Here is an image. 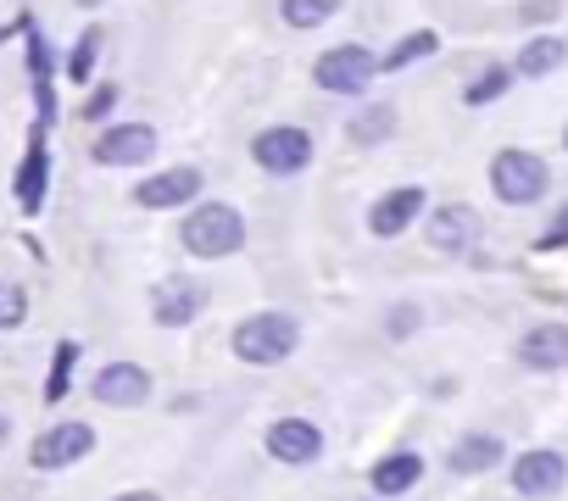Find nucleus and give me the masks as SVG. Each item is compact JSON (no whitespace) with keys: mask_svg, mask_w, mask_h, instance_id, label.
I'll list each match as a JSON object with an SVG mask.
<instances>
[{"mask_svg":"<svg viewBox=\"0 0 568 501\" xmlns=\"http://www.w3.org/2000/svg\"><path fill=\"white\" fill-rule=\"evenodd\" d=\"M302 346V324L291 313H251L240 329H234V357L251 362V368H273Z\"/></svg>","mask_w":568,"mask_h":501,"instance_id":"nucleus-1","label":"nucleus"},{"mask_svg":"<svg viewBox=\"0 0 568 501\" xmlns=\"http://www.w3.org/2000/svg\"><path fill=\"white\" fill-rule=\"evenodd\" d=\"M179 239H184L190 257H234V250L245 245V217L234 206H223V201H206V206H195L184 217Z\"/></svg>","mask_w":568,"mask_h":501,"instance_id":"nucleus-2","label":"nucleus"},{"mask_svg":"<svg viewBox=\"0 0 568 501\" xmlns=\"http://www.w3.org/2000/svg\"><path fill=\"white\" fill-rule=\"evenodd\" d=\"M546 184H551V173H546V162H540L535 151H501V156L490 162V190H496L507 206L540 201Z\"/></svg>","mask_w":568,"mask_h":501,"instance_id":"nucleus-3","label":"nucleus"},{"mask_svg":"<svg viewBox=\"0 0 568 501\" xmlns=\"http://www.w3.org/2000/svg\"><path fill=\"white\" fill-rule=\"evenodd\" d=\"M374 73H379V62H374V51H363V45H335V51H324L318 68H313L318 90H329V95H363V90L374 84Z\"/></svg>","mask_w":568,"mask_h":501,"instance_id":"nucleus-4","label":"nucleus"},{"mask_svg":"<svg viewBox=\"0 0 568 501\" xmlns=\"http://www.w3.org/2000/svg\"><path fill=\"white\" fill-rule=\"evenodd\" d=\"M251 156H256V167H267V173H302L307 162H313V134L307 129H291V123H278V129H262L256 134V145H251Z\"/></svg>","mask_w":568,"mask_h":501,"instance_id":"nucleus-5","label":"nucleus"},{"mask_svg":"<svg viewBox=\"0 0 568 501\" xmlns=\"http://www.w3.org/2000/svg\"><path fill=\"white\" fill-rule=\"evenodd\" d=\"M95 451V429L90 423H57L34 440V468L40 473H57V468H73Z\"/></svg>","mask_w":568,"mask_h":501,"instance_id":"nucleus-6","label":"nucleus"},{"mask_svg":"<svg viewBox=\"0 0 568 501\" xmlns=\"http://www.w3.org/2000/svg\"><path fill=\"white\" fill-rule=\"evenodd\" d=\"M568 484V462L557 457V451H524L518 462H513V490L524 495V501H546V495H557Z\"/></svg>","mask_w":568,"mask_h":501,"instance_id":"nucleus-7","label":"nucleus"},{"mask_svg":"<svg viewBox=\"0 0 568 501\" xmlns=\"http://www.w3.org/2000/svg\"><path fill=\"white\" fill-rule=\"evenodd\" d=\"M151 156H156V129L151 123H123V129H106L95 140L101 167H134V162H151Z\"/></svg>","mask_w":568,"mask_h":501,"instance_id":"nucleus-8","label":"nucleus"},{"mask_svg":"<svg viewBox=\"0 0 568 501\" xmlns=\"http://www.w3.org/2000/svg\"><path fill=\"white\" fill-rule=\"evenodd\" d=\"M318 451H324V434H318V423H307V418H278V423L267 429V457L291 462V468L318 462Z\"/></svg>","mask_w":568,"mask_h":501,"instance_id":"nucleus-9","label":"nucleus"},{"mask_svg":"<svg viewBox=\"0 0 568 501\" xmlns=\"http://www.w3.org/2000/svg\"><path fill=\"white\" fill-rule=\"evenodd\" d=\"M479 212L474 206H435V217H429V245L435 250H446V257H463V250H474L479 245Z\"/></svg>","mask_w":568,"mask_h":501,"instance_id":"nucleus-10","label":"nucleus"},{"mask_svg":"<svg viewBox=\"0 0 568 501\" xmlns=\"http://www.w3.org/2000/svg\"><path fill=\"white\" fill-rule=\"evenodd\" d=\"M201 307H206V285H195V279H168L151 296V313H156L162 329H184Z\"/></svg>","mask_w":568,"mask_h":501,"instance_id":"nucleus-11","label":"nucleus"},{"mask_svg":"<svg viewBox=\"0 0 568 501\" xmlns=\"http://www.w3.org/2000/svg\"><path fill=\"white\" fill-rule=\"evenodd\" d=\"M145 396H151V374L134 368V362H112V368L95 374V401L101 407H145Z\"/></svg>","mask_w":568,"mask_h":501,"instance_id":"nucleus-12","label":"nucleus"},{"mask_svg":"<svg viewBox=\"0 0 568 501\" xmlns=\"http://www.w3.org/2000/svg\"><path fill=\"white\" fill-rule=\"evenodd\" d=\"M418 212H424V190H418V184H402V190H390V195L374 201L368 228H374L379 239H396V234H407V223H413Z\"/></svg>","mask_w":568,"mask_h":501,"instance_id":"nucleus-13","label":"nucleus"},{"mask_svg":"<svg viewBox=\"0 0 568 501\" xmlns=\"http://www.w3.org/2000/svg\"><path fill=\"white\" fill-rule=\"evenodd\" d=\"M195 190H201V173H195V167H168V173L145 178V184L134 190V201H140V206H151V212H168V206L195 201Z\"/></svg>","mask_w":568,"mask_h":501,"instance_id":"nucleus-14","label":"nucleus"},{"mask_svg":"<svg viewBox=\"0 0 568 501\" xmlns=\"http://www.w3.org/2000/svg\"><path fill=\"white\" fill-rule=\"evenodd\" d=\"M518 362L524 368H562L568 362V329L562 324H535L518 340Z\"/></svg>","mask_w":568,"mask_h":501,"instance_id":"nucleus-15","label":"nucleus"},{"mask_svg":"<svg viewBox=\"0 0 568 501\" xmlns=\"http://www.w3.org/2000/svg\"><path fill=\"white\" fill-rule=\"evenodd\" d=\"M418 473H424V457L418 451H396V457H385V462H374V490L379 495H402V490H413L418 484Z\"/></svg>","mask_w":568,"mask_h":501,"instance_id":"nucleus-16","label":"nucleus"},{"mask_svg":"<svg viewBox=\"0 0 568 501\" xmlns=\"http://www.w3.org/2000/svg\"><path fill=\"white\" fill-rule=\"evenodd\" d=\"M507 451H501V440L496 434H463L457 446H452V468L457 473H485V468H496Z\"/></svg>","mask_w":568,"mask_h":501,"instance_id":"nucleus-17","label":"nucleus"},{"mask_svg":"<svg viewBox=\"0 0 568 501\" xmlns=\"http://www.w3.org/2000/svg\"><path fill=\"white\" fill-rule=\"evenodd\" d=\"M562 57H568V45L551 40V34H540V40H529V45L518 51V73H524V79H546V73L562 68Z\"/></svg>","mask_w":568,"mask_h":501,"instance_id":"nucleus-18","label":"nucleus"},{"mask_svg":"<svg viewBox=\"0 0 568 501\" xmlns=\"http://www.w3.org/2000/svg\"><path fill=\"white\" fill-rule=\"evenodd\" d=\"M18 201H23V212H40V201H45V145H40V140H34V145H29V156H23Z\"/></svg>","mask_w":568,"mask_h":501,"instance_id":"nucleus-19","label":"nucleus"},{"mask_svg":"<svg viewBox=\"0 0 568 501\" xmlns=\"http://www.w3.org/2000/svg\"><path fill=\"white\" fill-rule=\"evenodd\" d=\"M278 12H284L291 29H318L341 12V0H278Z\"/></svg>","mask_w":568,"mask_h":501,"instance_id":"nucleus-20","label":"nucleus"},{"mask_svg":"<svg viewBox=\"0 0 568 501\" xmlns=\"http://www.w3.org/2000/svg\"><path fill=\"white\" fill-rule=\"evenodd\" d=\"M390 129H396V112H390V106H368V112H357V117L346 123L352 145H379Z\"/></svg>","mask_w":568,"mask_h":501,"instance_id":"nucleus-21","label":"nucleus"},{"mask_svg":"<svg viewBox=\"0 0 568 501\" xmlns=\"http://www.w3.org/2000/svg\"><path fill=\"white\" fill-rule=\"evenodd\" d=\"M429 51H440L435 29H424V34H407V40H402V45H396V51L379 62V68H385V73H402V68H413V62H418V57H429Z\"/></svg>","mask_w":568,"mask_h":501,"instance_id":"nucleus-22","label":"nucleus"},{"mask_svg":"<svg viewBox=\"0 0 568 501\" xmlns=\"http://www.w3.org/2000/svg\"><path fill=\"white\" fill-rule=\"evenodd\" d=\"M507 84H513V73H507V68H485V73H479V79L463 90V101H468V106H490Z\"/></svg>","mask_w":568,"mask_h":501,"instance_id":"nucleus-23","label":"nucleus"},{"mask_svg":"<svg viewBox=\"0 0 568 501\" xmlns=\"http://www.w3.org/2000/svg\"><path fill=\"white\" fill-rule=\"evenodd\" d=\"M29 318V290L12 285V279H0V329H18Z\"/></svg>","mask_w":568,"mask_h":501,"instance_id":"nucleus-24","label":"nucleus"},{"mask_svg":"<svg viewBox=\"0 0 568 501\" xmlns=\"http://www.w3.org/2000/svg\"><path fill=\"white\" fill-rule=\"evenodd\" d=\"M95 51H101V29H84V40L73 45V57H68V79H90L95 73Z\"/></svg>","mask_w":568,"mask_h":501,"instance_id":"nucleus-25","label":"nucleus"},{"mask_svg":"<svg viewBox=\"0 0 568 501\" xmlns=\"http://www.w3.org/2000/svg\"><path fill=\"white\" fill-rule=\"evenodd\" d=\"M73 362H79V346H73V340H62V346H57V368H51V385H45V401H62V396H68Z\"/></svg>","mask_w":568,"mask_h":501,"instance_id":"nucleus-26","label":"nucleus"},{"mask_svg":"<svg viewBox=\"0 0 568 501\" xmlns=\"http://www.w3.org/2000/svg\"><path fill=\"white\" fill-rule=\"evenodd\" d=\"M112 101H118V90H112V84H101V90L84 101V117H106V112H112Z\"/></svg>","mask_w":568,"mask_h":501,"instance_id":"nucleus-27","label":"nucleus"},{"mask_svg":"<svg viewBox=\"0 0 568 501\" xmlns=\"http://www.w3.org/2000/svg\"><path fill=\"white\" fill-rule=\"evenodd\" d=\"M557 245H568V206L557 212V223L540 234V250H557Z\"/></svg>","mask_w":568,"mask_h":501,"instance_id":"nucleus-28","label":"nucleus"},{"mask_svg":"<svg viewBox=\"0 0 568 501\" xmlns=\"http://www.w3.org/2000/svg\"><path fill=\"white\" fill-rule=\"evenodd\" d=\"M413 324H418V307H396V318H390V335H413Z\"/></svg>","mask_w":568,"mask_h":501,"instance_id":"nucleus-29","label":"nucleus"},{"mask_svg":"<svg viewBox=\"0 0 568 501\" xmlns=\"http://www.w3.org/2000/svg\"><path fill=\"white\" fill-rule=\"evenodd\" d=\"M551 7H557V0H529L524 18H529V23H540V18H551Z\"/></svg>","mask_w":568,"mask_h":501,"instance_id":"nucleus-30","label":"nucleus"},{"mask_svg":"<svg viewBox=\"0 0 568 501\" xmlns=\"http://www.w3.org/2000/svg\"><path fill=\"white\" fill-rule=\"evenodd\" d=\"M118 501H156L151 490H129V495H118Z\"/></svg>","mask_w":568,"mask_h":501,"instance_id":"nucleus-31","label":"nucleus"},{"mask_svg":"<svg viewBox=\"0 0 568 501\" xmlns=\"http://www.w3.org/2000/svg\"><path fill=\"white\" fill-rule=\"evenodd\" d=\"M7 434H12V423H7V418H0V440H7Z\"/></svg>","mask_w":568,"mask_h":501,"instance_id":"nucleus-32","label":"nucleus"},{"mask_svg":"<svg viewBox=\"0 0 568 501\" xmlns=\"http://www.w3.org/2000/svg\"><path fill=\"white\" fill-rule=\"evenodd\" d=\"M562 145H568V134H562Z\"/></svg>","mask_w":568,"mask_h":501,"instance_id":"nucleus-33","label":"nucleus"}]
</instances>
